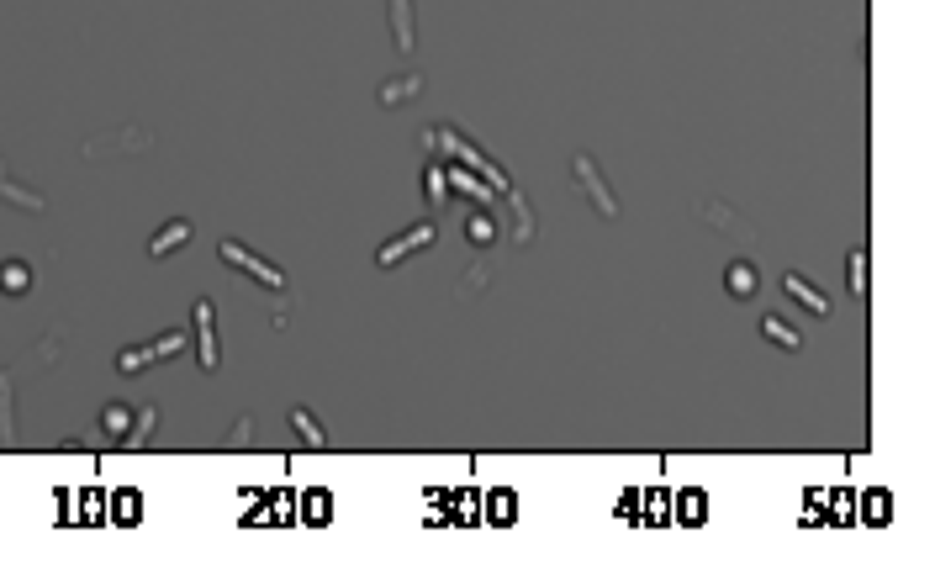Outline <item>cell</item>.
Wrapping results in <instances>:
<instances>
[{"label": "cell", "mask_w": 935, "mask_h": 576, "mask_svg": "<svg viewBox=\"0 0 935 576\" xmlns=\"http://www.w3.org/2000/svg\"><path fill=\"white\" fill-rule=\"evenodd\" d=\"M846 270H851V296H856V302H867V291H872V281H867V249H856L846 259Z\"/></svg>", "instance_id": "cell-20"}, {"label": "cell", "mask_w": 935, "mask_h": 576, "mask_svg": "<svg viewBox=\"0 0 935 576\" xmlns=\"http://www.w3.org/2000/svg\"><path fill=\"white\" fill-rule=\"evenodd\" d=\"M677 518L687 529H698V524H708V497L698 492V487H687V492H677Z\"/></svg>", "instance_id": "cell-15"}, {"label": "cell", "mask_w": 935, "mask_h": 576, "mask_svg": "<svg viewBox=\"0 0 935 576\" xmlns=\"http://www.w3.org/2000/svg\"><path fill=\"white\" fill-rule=\"evenodd\" d=\"M101 429H106V434H117V439H127V429H133V407L106 402V407H101Z\"/></svg>", "instance_id": "cell-18"}, {"label": "cell", "mask_w": 935, "mask_h": 576, "mask_svg": "<svg viewBox=\"0 0 935 576\" xmlns=\"http://www.w3.org/2000/svg\"><path fill=\"white\" fill-rule=\"evenodd\" d=\"M888 513H893V503H888V492H867V524H888Z\"/></svg>", "instance_id": "cell-22"}, {"label": "cell", "mask_w": 935, "mask_h": 576, "mask_svg": "<svg viewBox=\"0 0 935 576\" xmlns=\"http://www.w3.org/2000/svg\"><path fill=\"white\" fill-rule=\"evenodd\" d=\"M428 244H434V222H413V228H402L397 238H386V244L376 249V259H381V270H391V265H402L407 254H418Z\"/></svg>", "instance_id": "cell-4"}, {"label": "cell", "mask_w": 935, "mask_h": 576, "mask_svg": "<svg viewBox=\"0 0 935 576\" xmlns=\"http://www.w3.org/2000/svg\"><path fill=\"white\" fill-rule=\"evenodd\" d=\"M111 524H127V529H133V524H143V492H133V487H127V492H117V497H111Z\"/></svg>", "instance_id": "cell-13"}, {"label": "cell", "mask_w": 935, "mask_h": 576, "mask_svg": "<svg viewBox=\"0 0 935 576\" xmlns=\"http://www.w3.org/2000/svg\"><path fill=\"white\" fill-rule=\"evenodd\" d=\"M423 90V74H397V80H386L381 90H376V101L381 106H407Z\"/></svg>", "instance_id": "cell-11"}, {"label": "cell", "mask_w": 935, "mask_h": 576, "mask_svg": "<svg viewBox=\"0 0 935 576\" xmlns=\"http://www.w3.org/2000/svg\"><path fill=\"white\" fill-rule=\"evenodd\" d=\"M756 286H761V270L751 265V259H735V265L724 270V291L735 296V302H751Z\"/></svg>", "instance_id": "cell-8"}, {"label": "cell", "mask_w": 935, "mask_h": 576, "mask_svg": "<svg viewBox=\"0 0 935 576\" xmlns=\"http://www.w3.org/2000/svg\"><path fill=\"white\" fill-rule=\"evenodd\" d=\"M782 291H788L803 312H814V318H830V312H835V302H830V296L819 291L814 281H803L798 270H788V275H782Z\"/></svg>", "instance_id": "cell-6"}, {"label": "cell", "mask_w": 935, "mask_h": 576, "mask_svg": "<svg viewBox=\"0 0 935 576\" xmlns=\"http://www.w3.org/2000/svg\"><path fill=\"white\" fill-rule=\"evenodd\" d=\"M703 212H708V217H703L708 228H735V217H729V207H703Z\"/></svg>", "instance_id": "cell-25"}, {"label": "cell", "mask_w": 935, "mask_h": 576, "mask_svg": "<svg viewBox=\"0 0 935 576\" xmlns=\"http://www.w3.org/2000/svg\"><path fill=\"white\" fill-rule=\"evenodd\" d=\"M217 254H222V265H233L238 275H249L254 286H265V291H286V270H275L270 259H259L254 249H243L238 238H222Z\"/></svg>", "instance_id": "cell-1"}, {"label": "cell", "mask_w": 935, "mask_h": 576, "mask_svg": "<svg viewBox=\"0 0 935 576\" xmlns=\"http://www.w3.org/2000/svg\"><path fill=\"white\" fill-rule=\"evenodd\" d=\"M428 196L444 201V170H428Z\"/></svg>", "instance_id": "cell-26"}, {"label": "cell", "mask_w": 935, "mask_h": 576, "mask_svg": "<svg viewBox=\"0 0 935 576\" xmlns=\"http://www.w3.org/2000/svg\"><path fill=\"white\" fill-rule=\"evenodd\" d=\"M85 518H90V524H96V518H106V513H101V497H96V492L85 497Z\"/></svg>", "instance_id": "cell-27"}, {"label": "cell", "mask_w": 935, "mask_h": 576, "mask_svg": "<svg viewBox=\"0 0 935 576\" xmlns=\"http://www.w3.org/2000/svg\"><path fill=\"white\" fill-rule=\"evenodd\" d=\"M455 508H460V524H476V518H481V503H476L471 492H460V497H455Z\"/></svg>", "instance_id": "cell-23"}, {"label": "cell", "mask_w": 935, "mask_h": 576, "mask_svg": "<svg viewBox=\"0 0 935 576\" xmlns=\"http://www.w3.org/2000/svg\"><path fill=\"white\" fill-rule=\"evenodd\" d=\"M180 349H185V333H180V328H170V333H159L154 344L122 349V355H117V370H122V376H138V370H148V365H159V360H175Z\"/></svg>", "instance_id": "cell-3"}, {"label": "cell", "mask_w": 935, "mask_h": 576, "mask_svg": "<svg viewBox=\"0 0 935 576\" xmlns=\"http://www.w3.org/2000/svg\"><path fill=\"white\" fill-rule=\"evenodd\" d=\"M291 429H296V439L307 444V450H328V434H323V423H317L307 407H291Z\"/></svg>", "instance_id": "cell-14"}, {"label": "cell", "mask_w": 935, "mask_h": 576, "mask_svg": "<svg viewBox=\"0 0 935 576\" xmlns=\"http://www.w3.org/2000/svg\"><path fill=\"white\" fill-rule=\"evenodd\" d=\"M0 201H11V207H22V212H43V196L27 191V185L16 180L6 164H0Z\"/></svg>", "instance_id": "cell-10"}, {"label": "cell", "mask_w": 935, "mask_h": 576, "mask_svg": "<svg viewBox=\"0 0 935 576\" xmlns=\"http://www.w3.org/2000/svg\"><path fill=\"white\" fill-rule=\"evenodd\" d=\"M191 238H196V222H191V217H170L154 238H148V254H154V259H170L175 249L191 244Z\"/></svg>", "instance_id": "cell-7"}, {"label": "cell", "mask_w": 935, "mask_h": 576, "mask_svg": "<svg viewBox=\"0 0 935 576\" xmlns=\"http://www.w3.org/2000/svg\"><path fill=\"white\" fill-rule=\"evenodd\" d=\"M191 323H196V365H201V370H217L222 349H217V323H212V302H196Z\"/></svg>", "instance_id": "cell-5"}, {"label": "cell", "mask_w": 935, "mask_h": 576, "mask_svg": "<svg viewBox=\"0 0 935 576\" xmlns=\"http://www.w3.org/2000/svg\"><path fill=\"white\" fill-rule=\"evenodd\" d=\"M486 518H492V524H513V518H518V497L513 492H492V497H486Z\"/></svg>", "instance_id": "cell-19"}, {"label": "cell", "mask_w": 935, "mask_h": 576, "mask_svg": "<svg viewBox=\"0 0 935 576\" xmlns=\"http://www.w3.org/2000/svg\"><path fill=\"white\" fill-rule=\"evenodd\" d=\"M465 233H471V244H476V249H486V244L497 238V222L486 217V212H471V217H465Z\"/></svg>", "instance_id": "cell-21"}, {"label": "cell", "mask_w": 935, "mask_h": 576, "mask_svg": "<svg viewBox=\"0 0 935 576\" xmlns=\"http://www.w3.org/2000/svg\"><path fill=\"white\" fill-rule=\"evenodd\" d=\"M571 175H576V191H582L592 207H597V217H619V196L608 191L603 164H597L592 154H576V159H571Z\"/></svg>", "instance_id": "cell-2"}, {"label": "cell", "mask_w": 935, "mask_h": 576, "mask_svg": "<svg viewBox=\"0 0 935 576\" xmlns=\"http://www.w3.org/2000/svg\"><path fill=\"white\" fill-rule=\"evenodd\" d=\"M302 518H307L312 529H323L328 518H333V497H328L323 487H317V492H307V497H302Z\"/></svg>", "instance_id": "cell-16"}, {"label": "cell", "mask_w": 935, "mask_h": 576, "mask_svg": "<svg viewBox=\"0 0 935 576\" xmlns=\"http://www.w3.org/2000/svg\"><path fill=\"white\" fill-rule=\"evenodd\" d=\"M391 43H397V53H413V48H418L413 0H391Z\"/></svg>", "instance_id": "cell-9"}, {"label": "cell", "mask_w": 935, "mask_h": 576, "mask_svg": "<svg viewBox=\"0 0 935 576\" xmlns=\"http://www.w3.org/2000/svg\"><path fill=\"white\" fill-rule=\"evenodd\" d=\"M0 429L11 434V381L6 376H0Z\"/></svg>", "instance_id": "cell-24"}, {"label": "cell", "mask_w": 935, "mask_h": 576, "mask_svg": "<svg viewBox=\"0 0 935 576\" xmlns=\"http://www.w3.org/2000/svg\"><path fill=\"white\" fill-rule=\"evenodd\" d=\"M761 339H772L777 349H788V355H798V349H803L798 328H793V323H782L777 312H766V318H761Z\"/></svg>", "instance_id": "cell-12"}, {"label": "cell", "mask_w": 935, "mask_h": 576, "mask_svg": "<svg viewBox=\"0 0 935 576\" xmlns=\"http://www.w3.org/2000/svg\"><path fill=\"white\" fill-rule=\"evenodd\" d=\"M32 286V270L22 265V259H6V265H0V291L6 296H22Z\"/></svg>", "instance_id": "cell-17"}]
</instances>
